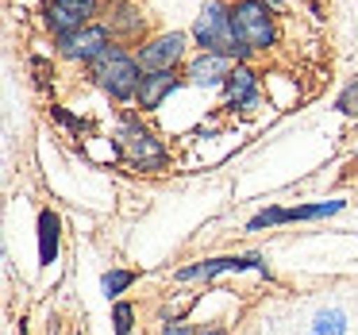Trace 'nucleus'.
I'll return each instance as SVG.
<instances>
[{
    "instance_id": "obj_8",
    "label": "nucleus",
    "mask_w": 358,
    "mask_h": 335,
    "mask_svg": "<svg viewBox=\"0 0 358 335\" xmlns=\"http://www.w3.org/2000/svg\"><path fill=\"white\" fill-rule=\"evenodd\" d=\"M243 270H258L266 273L262 255H224V258H204V262H193L185 270H178V281H212L220 273H243Z\"/></svg>"
},
{
    "instance_id": "obj_14",
    "label": "nucleus",
    "mask_w": 358,
    "mask_h": 335,
    "mask_svg": "<svg viewBox=\"0 0 358 335\" xmlns=\"http://www.w3.org/2000/svg\"><path fill=\"white\" fill-rule=\"evenodd\" d=\"M58 216L50 208H43L39 212V262L43 266H50L58 258Z\"/></svg>"
},
{
    "instance_id": "obj_12",
    "label": "nucleus",
    "mask_w": 358,
    "mask_h": 335,
    "mask_svg": "<svg viewBox=\"0 0 358 335\" xmlns=\"http://www.w3.org/2000/svg\"><path fill=\"white\" fill-rule=\"evenodd\" d=\"M231 70L235 66L227 55H208V50H201V55L185 66V81L189 85H224V81L231 78Z\"/></svg>"
},
{
    "instance_id": "obj_4",
    "label": "nucleus",
    "mask_w": 358,
    "mask_h": 335,
    "mask_svg": "<svg viewBox=\"0 0 358 335\" xmlns=\"http://www.w3.org/2000/svg\"><path fill=\"white\" fill-rule=\"evenodd\" d=\"M120 155H124L127 166H135V170H166V162H170L166 147L155 139V131H147V127L139 124V120H124V127H120Z\"/></svg>"
},
{
    "instance_id": "obj_7",
    "label": "nucleus",
    "mask_w": 358,
    "mask_h": 335,
    "mask_svg": "<svg viewBox=\"0 0 358 335\" xmlns=\"http://www.w3.org/2000/svg\"><path fill=\"white\" fill-rule=\"evenodd\" d=\"M185 47H189L185 31H166V35H155V39L143 43L135 50V58H139L143 70H173L185 58Z\"/></svg>"
},
{
    "instance_id": "obj_5",
    "label": "nucleus",
    "mask_w": 358,
    "mask_h": 335,
    "mask_svg": "<svg viewBox=\"0 0 358 335\" xmlns=\"http://www.w3.org/2000/svg\"><path fill=\"white\" fill-rule=\"evenodd\" d=\"M96 12H101V0H47L43 4V24L55 39H62V35L89 27Z\"/></svg>"
},
{
    "instance_id": "obj_9",
    "label": "nucleus",
    "mask_w": 358,
    "mask_h": 335,
    "mask_svg": "<svg viewBox=\"0 0 358 335\" xmlns=\"http://www.w3.org/2000/svg\"><path fill=\"white\" fill-rule=\"evenodd\" d=\"M335 212H343V201L293 204V208H262L247 224V231H262V227H278V224H296V220H324V216H335Z\"/></svg>"
},
{
    "instance_id": "obj_11",
    "label": "nucleus",
    "mask_w": 358,
    "mask_h": 335,
    "mask_svg": "<svg viewBox=\"0 0 358 335\" xmlns=\"http://www.w3.org/2000/svg\"><path fill=\"white\" fill-rule=\"evenodd\" d=\"M181 85V78L173 70H143V81H139V93H135V104L143 112H155L162 108V101Z\"/></svg>"
},
{
    "instance_id": "obj_19",
    "label": "nucleus",
    "mask_w": 358,
    "mask_h": 335,
    "mask_svg": "<svg viewBox=\"0 0 358 335\" xmlns=\"http://www.w3.org/2000/svg\"><path fill=\"white\" fill-rule=\"evenodd\" d=\"M162 335H193V327H189V324H166Z\"/></svg>"
},
{
    "instance_id": "obj_3",
    "label": "nucleus",
    "mask_w": 358,
    "mask_h": 335,
    "mask_svg": "<svg viewBox=\"0 0 358 335\" xmlns=\"http://www.w3.org/2000/svg\"><path fill=\"white\" fill-rule=\"evenodd\" d=\"M231 27L239 47L247 50V58L255 50H270L278 39V24H273V8L266 0H235L231 4Z\"/></svg>"
},
{
    "instance_id": "obj_18",
    "label": "nucleus",
    "mask_w": 358,
    "mask_h": 335,
    "mask_svg": "<svg viewBox=\"0 0 358 335\" xmlns=\"http://www.w3.org/2000/svg\"><path fill=\"white\" fill-rule=\"evenodd\" d=\"M335 104H339V108L347 112V116H355V112H358V81H350V85L343 89V97H339Z\"/></svg>"
},
{
    "instance_id": "obj_20",
    "label": "nucleus",
    "mask_w": 358,
    "mask_h": 335,
    "mask_svg": "<svg viewBox=\"0 0 358 335\" xmlns=\"http://www.w3.org/2000/svg\"><path fill=\"white\" fill-rule=\"evenodd\" d=\"M201 335H227V332H220V327H208V332H201Z\"/></svg>"
},
{
    "instance_id": "obj_6",
    "label": "nucleus",
    "mask_w": 358,
    "mask_h": 335,
    "mask_svg": "<svg viewBox=\"0 0 358 335\" xmlns=\"http://www.w3.org/2000/svg\"><path fill=\"white\" fill-rule=\"evenodd\" d=\"M112 47H116V35L108 31V24H89V27H81V31L62 35V39H58V50H62V58H70V62H81V66H93L96 58L108 55Z\"/></svg>"
},
{
    "instance_id": "obj_1",
    "label": "nucleus",
    "mask_w": 358,
    "mask_h": 335,
    "mask_svg": "<svg viewBox=\"0 0 358 335\" xmlns=\"http://www.w3.org/2000/svg\"><path fill=\"white\" fill-rule=\"evenodd\" d=\"M89 78L112 97V101H131L139 93V81H143V66L131 50L124 47H112L108 55H101L93 66H89Z\"/></svg>"
},
{
    "instance_id": "obj_17",
    "label": "nucleus",
    "mask_w": 358,
    "mask_h": 335,
    "mask_svg": "<svg viewBox=\"0 0 358 335\" xmlns=\"http://www.w3.org/2000/svg\"><path fill=\"white\" fill-rule=\"evenodd\" d=\"M112 324H116V335H131L135 327V308L127 301H116L112 304Z\"/></svg>"
},
{
    "instance_id": "obj_13",
    "label": "nucleus",
    "mask_w": 358,
    "mask_h": 335,
    "mask_svg": "<svg viewBox=\"0 0 358 335\" xmlns=\"http://www.w3.org/2000/svg\"><path fill=\"white\" fill-rule=\"evenodd\" d=\"M224 97L231 108H255L258 104V73L250 66H235L231 78L224 81Z\"/></svg>"
},
{
    "instance_id": "obj_15",
    "label": "nucleus",
    "mask_w": 358,
    "mask_h": 335,
    "mask_svg": "<svg viewBox=\"0 0 358 335\" xmlns=\"http://www.w3.org/2000/svg\"><path fill=\"white\" fill-rule=\"evenodd\" d=\"M312 335H347V316L339 308H324L312 320Z\"/></svg>"
},
{
    "instance_id": "obj_10",
    "label": "nucleus",
    "mask_w": 358,
    "mask_h": 335,
    "mask_svg": "<svg viewBox=\"0 0 358 335\" xmlns=\"http://www.w3.org/2000/svg\"><path fill=\"white\" fill-rule=\"evenodd\" d=\"M108 31L120 43H139L147 35V16L135 8V0H112L108 4Z\"/></svg>"
},
{
    "instance_id": "obj_2",
    "label": "nucleus",
    "mask_w": 358,
    "mask_h": 335,
    "mask_svg": "<svg viewBox=\"0 0 358 335\" xmlns=\"http://www.w3.org/2000/svg\"><path fill=\"white\" fill-rule=\"evenodd\" d=\"M193 43L208 55H227V58H247V50L239 47L235 39V27H231V4L224 0H208L201 8L193 24Z\"/></svg>"
},
{
    "instance_id": "obj_16",
    "label": "nucleus",
    "mask_w": 358,
    "mask_h": 335,
    "mask_svg": "<svg viewBox=\"0 0 358 335\" xmlns=\"http://www.w3.org/2000/svg\"><path fill=\"white\" fill-rule=\"evenodd\" d=\"M135 281H139V273H135V270H112V273H104L101 289H104V297H108V301H116V297L124 293L127 285H135Z\"/></svg>"
}]
</instances>
